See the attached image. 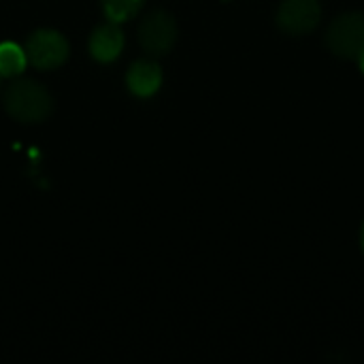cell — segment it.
<instances>
[{"mask_svg": "<svg viewBox=\"0 0 364 364\" xmlns=\"http://www.w3.org/2000/svg\"><path fill=\"white\" fill-rule=\"evenodd\" d=\"M122 49H124V34L115 26V21L102 23L94 30L90 38V51L98 62H113Z\"/></svg>", "mask_w": 364, "mask_h": 364, "instance_id": "6", "label": "cell"}, {"mask_svg": "<svg viewBox=\"0 0 364 364\" xmlns=\"http://www.w3.org/2000/svg\"><path fill=\"white\" fill-rule=\"evenodd\" d=\"M360 241H363V250H364V226H363V237H360Z\"/></svg>", "mask_w": 364, "mask_h": 364, "instance_id": "11", "label": "cell"}, {"mask_svg": "<svg viewBox=\"0 0 364 364\" xmlns=\"http://www.w3.org/2000/svg\"><path fill=\"white\" fill-rule=\"evenodd\" d=\"M51 96L47 90L30 79H21L13 83L4 94V109L11 117L19 122H43L51 113Z\"/></svg>", "mask_w": 364, "mask_h": 364, "instance_id": "1", "label": "cell"}, {"mask_svg": "<svg viewBox=\"0 0 364 364\" xmlns=\"http://www.w3.org/2000/svg\"><path fill=\"white\" fill-rule=\"evenodd\" d=\"M26 51L17 47L15 43H2L0 45V75L2 77H15L21 75L26 68Z\"/></svg>", "mask_w": 364, "mask_h": 364, "instance_id": "8", "label": "cell"}, {"mask_svg": "<svg viewBox=\"0 0 364 364\" xmlns=\"http://www.w3.org/2000/svg\"><path fill=\"white\" fill-rule=\"evenodd\" d=\"M26 58L36 68H55L68 58V43L64 41L62 34L53 30H38L28 38Z\"/></svg>", "mask_w": 364, "mask_h": 364, "instance_id": "3", "label": "cell"}, {"mask_svg": "<svg viewBox=\"0 0 364 364\" xmlns=\"http://www.w3.org/2000/svg\"><path fill=\"white\" fill-rule=\"evenodd\" d=\"M126 81H128V87L134 96L147 98V96H154L158 92V87L162 83V70L154 62H136L130 66Z\"/></svg>", "mask_w": 364, "mask_h": 364, "instance_id": "7", "label": "cell"}, {"mask_svg": "<svg viewBox=\"0 0 364 364\" xmlns=\"http://www.w3.org/2000/svg\"><path fill=\"white\" fill-rule=\"evenodd\" d=\"M322 17L318 0H284L279 6V28L290 34H307L311 32Z\"/></svg>", "mask_w": 364, "mask_h": 364, "instance_id": "5", "label": "cell"}, {"mask_svg": "<svg viewBox=\"0 0 364 364\" xmlns=\"http://www.w3.org/2000/svg\"><path fill=\"white\" fill-rule=\"evenodd\" d=\"M175 38H177L175 19L164 11L151 13L139 28V41L143 49L151 55L166 53L175 45Z\"/></svg>", "mask_w": 364, "mask_h": 364, "instance_id": "4", "label": "cell"}, {"mask_svg": "<svg viewBox=\"0 0 364 364\" xmlns=\"http://www.w3.org/2000/svg\"><path fill=\"white\" fill-rule=\"evenodd\" d=\"M358 64H360V68H363V73H364V51L358 55Z\"/></svg>", "mask_w": 364, "mask_h": 364, "instance_id": "10", "label": "cell"}, {"mask_svg": "<svg viewBox=\"0 0 364 364\" xmlns=\"http://www.w3.org/2000/svg\"><path fill=\"white\" fill-rule=\"evenodd\" d=\"M328 49L339 58H354L364 51V15L363 13H346L337 17L326 32Z\"/></svg>", "mask_w": 364, "mask_h": 364, "instance_id": "2", "label": "cell"}, {"mask_svg": "<svg viewBox=\"0 0 364 364\" xmlns=\"http://www.w3.org/2000/svg\"><path fill=\"white\" fill-rule=\"evenodd\" d=\"M145 0H102V9L109 17V21H115V23H122V21H128L132 19L139 9L143 6Z\"/></svg>", "mask_w": 364, "mask_h": 364, "instance_id": "9", "label": "cell"}]
</instances>
